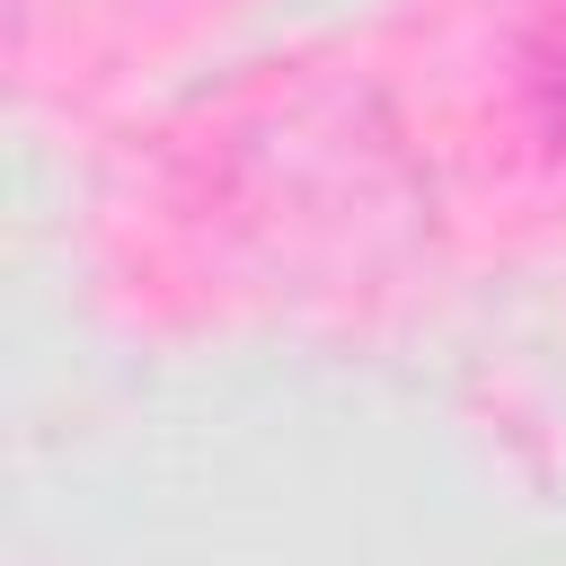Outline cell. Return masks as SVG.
I'll return each instance as SVG.
<instances>
[{"mask_svg":"<svg viewBox=\"0 0 566 566\" xmlns=\"http://www.w3.org/2000/svg\"><path fill=\"white\" fill-rule=\"evenodd\" d=\"M531 106H539V124H548V142L566 150V9L539 27V44H531Z\"/></svg>","mask_w":566,"mask_h":566,"instance_id":"6da1fadb","label":"cell"}]
</instances>
